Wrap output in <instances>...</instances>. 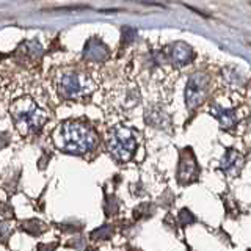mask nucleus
Segmentation results:
<instances>
[{
    "label": "nucleus",
    "instance_id": "f257e3e1",
    "mask_svg": "<svg viewBox=\"0 0 251 251\" xmlns=\"http://www.w3.org/2000/svg\"><path fill=\"white\" fill-rule=\"evenodd\" d=\"M55 145L65 152L83 154L96 145V135L90 126L82 123H65L53 133Z\"/></svg>",
    "mask_w": 251,
    "mask_h": 251
},
{
    "label": "nucleus",
    "instance_id": "f03ea898",
    "mask_svg": "<svg viewBox=\"0 0 251 251\" xmlns=\"http://www.w3.org/2000/svg\"><path fill=\"white\" fill-rule=\"evenodd\" d=\"M11 115L16 121V126L22 133L30 132H38L41 130L44 123L47 121V115L43 112L31 99H19L13 102L10 107Z\"/></svg>",
    "mask_w": 251,
    "mask_h": 251
},
{
    "label": "nucleus",
    "instance_id": "7ed1b4c3",
    "mask_svg": "<svg viewBox=\"0 0 251 251\" xmlns=\"http://www.w3.org/2000/svg\"><path fill=\"white\" fill-rule=\"evenodd\" d=\"M137 148V140L132 129L126 126H115L108 132V149L115 159L126 162L129 160Z\"/></svg>",
    "mask_w": 251,
    "mask_h": 251
},
{
    "label": "nucleus",
    "instance_id": "20e7f679",
    "mask_svg": "<svg viewBox=\"0 0 251 251\" xmlns=\"http://www.w3.org/2000/svg\"><path fill=\"white\" fill-rule=\"evenodd\" d=\"M91 90L90 80L80 74H63L58 80V91L65 99L82 98Z\"/></svg>",
    "mask_w": 251,
    "mask_h": 251
},
{
    "label": "nucleus",
    "instance_id": "39448f33",
    "mask_svg": "<svg viewBox=\"0 0 251 251\" xmlns=\"http://www.w3.org/2000/svg\"><path fill=\"white\" fill-rule=\"evenodd\" d=\"M209 90V77L202 73H195L190 75L185 88V102L190 110H195L201 102L206 99Z\"/></svg>",
    "mask_w": 251,
    "mask_h": 251
},
{
    "label": "nucleus",
    "instance_id": "423d86ee",
    "mask_svg": "<svg viewBox=\"0 0 251 251\" xmlns=\"http://www.w3.org/2000/svg\"><path fill=\"white\" fill-rule=\"evenodd\" d=\"M196 160H195V155L192 152V149H185V151L180 154V162H179V180L180 182H188L192 180L196 175Z\"/></svg>",
    "mask_w": 251,
    "mask_h": 251
},
{
    "label": "nucleus",
    "instance_id": "0eeeda50",
    "mask_svg": "<svg viewBox=\"0 0 251 251\" xmlns=\"http://www.w3.org/2000/svg\"><path fill=\"white\" fill-rule=\"evenodd\" d=\"M83 57L90 61H102L108 57V47L99 38H90L85 44Z\"/></svg>",
    "mask_w": 251,
    "mask_h": 251
},
{
    "label": "nucleus",
    "instance_id": "6e6552de",
    "mask_svg": "<svg viewBox=\"0 0 251 251\" xmlns=\"http://www.w3.org/2000/svg\"><path fill=\"white\" fill-rule=\"evenodd\" d=\"M243 165V155L237 152L235 149H229L222 160V170L227 176H237Z\"/></svg>",
    "mask_w": 251,
    "mask_h": 251
},
{
    "label": "nucleus",
    "instance_id": "1a4fd4ad",
    "mask_svg": "<svg viewBox=\"0 0 251 251\" xmlns=\"http://www.w3.org/2000/svg\"><path fill=\"white\" fill-rule=\"evenodd\" d=\"M170 58L173 63H176L179 66H184L187 63H190L193 58L192 47L185 43H175L170 47Z\"/></svg>",
    "mask_w": 251,
    "mask_h": 251
},
{
    "label": "nucleus",
    "instance_id": "9d476101",
    "mask_svg": "<svg viewBox=\"0 0 251 251\" xmlns=\"http://www.w3.org/2000/svg\"><path fill=\"white\" fill-rule=\"evenodd\" d=\"M212 115L217 116V120L223 127H232V126L237 123V115H235L234 110H226V108H220L215 107L212 108Z\"/></svg>",
    "mask_w": 251,
    "mask_h": 251
},
{
    "label": "nucleus",
    "instance_id": "9b49d317",
    "mask_svg": "<svg viewBox=\"0 0 251 251\" xmlns=\"http://www.w3.org/2000/svg\"><path fill=\"white\" fill-rule=\"evenodd\" d=\"M21 227H22L24 231H27V232L33 234V235H39L44 231L43 223H39L38 220H28V222H24L21 225Z\"/></svg>",
    "mask_w": 251,
    "mask_h": 251
},
{
    "label": "nucleus",
    "instance_id": "f8f14e48",
    "mask_svg": "<svg viewBox=\"0 0 251 251\" xmlns=\"http://www.w3.org/2000/svg\"><path fill=\"white\" fill-rule=\"evenodd\" d=\"M110 234H112V231H110V227L108 226H102V227H99V229H96V231H93L91 232V237L94 239V240H105V239H108L110 237Z\"/></svg>",
    "mask_w": 251,
    "mask_h": 251
},
{
    "label": "nucleus",
    "instance_id": "ddd939ff",
    "mask_svg": "<svg viewBox=\"0 0 251 251\" xmlns=\"http://www.w3.org/2000/svg\"><path fill=\"white\" fill-rule=\"evenodd\" d=\"M137 36V30L132 27H124L123 28V41L124 43H130L133 41V38Z\"/></svg>",
    "mask_w": 251,
    "mask_h": 251
},
{
    "label": "nucleus",
    "instance_id": "4468645a",
    "mask_svg": "<svg viewBox=\"0 0 251 251\" xmlns=\"http://www.w3.org/2000/svg\"><path fill=\"white\" fill-rule=\"evenodd\" d=\"M11 232V226L8 222H3V223H0V240H5L8 235H10Z\"/></svg>",
    "mask_w": 251,
    "mask_h": 251
},
{
    "label": "nucleus",
    "instance_id": "2eb2a0df",
    "mask_svg": "<svg viewBox=\"0 0 251 251\" xmlns=\"http://www.w3.org/2000/svg\"><path fill=\"white\" fill-rule=\"evenodd\" d=\"M192 222H195V218L190 215V212H188V210H182V212H180V223H182V225H188V223H192Z\"/></svg>",
    "mask_w": 251,
    "mask_h": 251
},
{
    "label": "nucleus",
    "instance_id": "dca6fc26",
    "mask_svg": "<svg viewBox=\"0 0 251 251\" xmlns=\"http://www.w3.org/2000/svg\"><path fill=\"white\" fill-rule=\"evenodd\" d=\"M55 245H44V243H39L38 251H53Z\"/></svg>",
    "mask_w": 251,
    "mask_h": 251
},
{
    "label": "nucleus",
    "instance_id": "f3484780",
    "mask_svg": "<svg viewBox=\"0 0 251 251\" xmlns=\"http://www.w3.org/2000/svg\"><path fill=\"white\" fill-rule=\"evenodd\" d=\"M86 251H94V250H86Z\"/></svg>",
    "mask_w": 251,
    "mask_h": 251
}]
</instances>
